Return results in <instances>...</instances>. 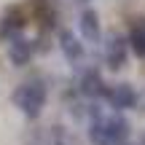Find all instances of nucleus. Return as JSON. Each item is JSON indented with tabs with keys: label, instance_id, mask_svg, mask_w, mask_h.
Listing matches in <instances>:
<instances>
[{
	"label": "nucleus",
	"instance_id": "f257e3e1",
	"mask_svg": "<svg viewBox=\"0 0 145 145\" xmlns=\"http://www.w3.org/2000/svg\"><path fill=\"white\" fill-rule=\"evenodd\" d=\"M46 99H48V86L43 78H30V81L19 83L11 94V102L14 108L19 110L22 116H27L30 121L40 118L43 108H46Z\"/></svg>",
	"mask_w": 145,
	"mask_h": 145
},
{
	"label": "nucleus",
	"instance_id": "f03ea898",
	"mask_svg": "<svg viewBox=\"0 0 145 145\" xmlns=\"http://www.w3.org/2000/svg\"><path fill=\"white\" fill-rule=\"evenodd\" d=\"M32 54H35V46H32L27 38L22 35H14L8 43V59L14 67H27V65L32 62Z\"/></svg>",
	"mask_w": 145,
	"mask_h": 145
},
{
	"label": "nucleus",
	"instance_id": "7ed1b4c3",
	"mask_svg": "<svg viewBox=\"0 0 145 145\" xmlns=\"http://www.w3.org/2000/svg\"><path fill=\"white\" fill-rule=\"evenodd\" d=\"M81 32L86 40H97L99 38V24H97V14L94 11H83L81 14Z\"/></svg>",
	"mask_w": 145,
	"mask_h": 145
},
{
	"label": "nucleus",
	"instance_id": "20e7f679",
	"mask_svg": "<svg viewBox=\"0 0 145 145\" xmlns=\"http://www.w3.org/2000/svg\"><path fill=\"white\" fill-rule=\"evenodd\" d=\"M59 40H62V51L67 54V59H72V62H75V59L81 57V51H83L81 43H78L70 32H62V35H59Z\"/></svg>",
	"mask_w": 145,
	"mask_h": 145
}]
</instances>
